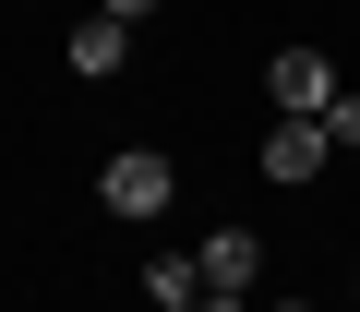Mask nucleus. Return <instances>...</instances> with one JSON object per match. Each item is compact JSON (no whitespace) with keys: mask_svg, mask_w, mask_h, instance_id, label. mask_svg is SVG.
<instances>
[{"mask_svg":"<svg viewBox=\"0 0 360 312\" xmlns=\"http://www.w3.org/2000/svg\"><path fill=\"white\" fill-rule=\"evenodd\" d=\"M168 193H180V169H168L156 144H120L108 169H96V204L108 216H168Z\"/></svg>","mask_w":360,"mask_h":312,"instance_id":"obj_1","label":"nucleus"},{"mask_svg":"<svg viewBox=\"0 0 360 312\" xmlns=\"http://www.w3.org/2000/svg\"><path fill=\"white\" fill-rule=\"evenodd\" d=\"M264 96H276V120H324L348 84H336V60H324V48H276V60H264Z\"/></svg>","mask_w":360,"mask_h":312,"instance_id":"obj_2","label":"nucleus"},{"mask_svg":"<svg viewBox=\"0 0 360 312\" xmlns=\"http://www.w3.org/2000/svg\"><path fill=\"white\" fill-rule=\"evenodd\" d=\"M324 156H336V132H324V120H276V132H264V156H252V169H264V181H288V193H300V181H312V169H324Z\"/></svg>","mask_w":360,"mask_h":312,"instance_id":"obj_3","label":"nucleus"},{"mask_svg":"<svg viewBox=\"0 0 360 312\" xmlns=\"http://www.w3.org/2000/svg\"><path fill=\"white\" fill-rule=\"evenodd\" d=\"M60 60H72V72H84V84H108V72H120V60H132V25H120V13H84V25H72V48H60Z\"/></svg>","mask_w":360,"mask_h":312,"instance_id":"obj_4","label":"nucleus"},{"mask_svg":"<svg viewBox=\"0 0 360 312\" xmlns=\"http://www.w3.org/2000/svg\"><path fill=\"white\" fill-rule=\"evenodd\" d=\"M193 264H205V288H240V300H252V276H264V240H252V228H217V240H193Z\"/></svg>","mask_w":360,"mask_h":312,"instance_id":"obj_5","label":"nucleus"},{"mask_svg":"<svg viewBox=\"0 0 360 312\" xmlns=\"http://www.w3.org/2000/svg\"><path fill=\"white\" fill-rule=\"evenodd\" d=\"M193 300H205V264L193 252H156L144 264V312H193Z\"/></svg>","mask_w":360,"mask_h":312,"instance_id":"obj_6","label":"nucleus"},{"mask_svg":"<svg viewBox=\"0 0 360 312\" xmlns=\"http://www.w3.org/2000/svg\"><path fill=\"white\" fill-rule=\"evenodd\" d=\"M324 132H336V144H360V96H336V108H324Z\"/></svg>","mask_w":360,"mask_h":312,"instance_id":"obj_7","label":"nucleus"},{"mask_svg":"<svg viewBox=\"0 0 360 312\" xmlns=\"http://www.w3.org/2000/svg\"><path fill=\"white\" fill-rule=\"evenodd\" d=\"M193 312H252V300H240V288H205V300H193Z\"/></svg>","mask_w":360,"mask_h":312,"instance_id":"obj_8","label":"nucleus"},{"mask_svg":"<svg viewBox=\"0 0 360 312\" xmlns=\"http://www.w3.org/2000/svg\"><path fill=\"white\" fill-rule=\"evenodd\" d=\"M96 13H120V25H144V13H156V0H96Z\"/></svg>","mask_w":360,"mask_h":312,"instance_id":"obj_9","label":"nucleus"},{"mask_svg":"<svg viewBox=\"0 0 360 312\" xmlns=\"http://www.w3.org/2000/svg\"><path fill=\"white\" fill-rule=\"evenodd\" d=\"M276 312H312V300H276Z\"/></svg>","mask_w":360,"mask_h":312,"instance_id":"obj_10","label":"nucleus"}]
</instances>
